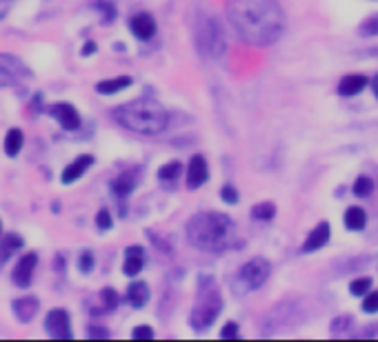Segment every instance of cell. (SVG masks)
<instances>
[{"instance_id":"d590c367","label":"cell","mask_w":378,"mask_h":342,"mask_svg":"<svg viewBox=\"0 0 378 342\" xmlns=\"http://www.w3.org/2000/svg\"><path fill=\"white\" fill-rule=\"evenodd\" d=\"M87 336L89 338H109V331L103 329V327H96V324H91V327L87 329Z\"/></svg>"},{"instance_id":"83f0119b","label":"cell","mask_w":378,"mask_h":342,"mask_svg":"<svg viewBox=\"0 0 378 342\" xmlns=\"http://www.w3.org/2000/svg\"><path fill=\"white\" fill-rule=\"evenodd\" d=\"M78 269H80V273H89L94 269V253L89 249L78 256Z\"/></svg>"},{"instance_id":"3957f363","label":"cell","mask_w":378,"mask_h":342,"mask_svg":"<svg viewBox=\"0 0 378 342\" xmlns=\"http://www.w3.org/2000/svg\"><path fill=\"white\" fill-rule=\"evenodd\" d=\"M113 120H116L121 127L129 129V132H134V134L156 136V134L167 129L169 113L156 101H150V98H138V101L125 103V105L113 109Z\"/></svg>"},{"instance_id":"4dcf8cb0","label":"cell","mask_w":378,"mask_h":342,"mask_svg":"<svg viewBox=\"0 0 378 342\" xmlns=\"http://www.w3.org/2000/svg\"><path fill=\"white\" fill-rule=\"evenodd\" d=\"M360 34H365V36H378V13L372 16V18H367L363 25H360Z\"/></svg>"},{"instance_id":"e0dca14e","label":"cell","mask_w":378,"mask_h":342,"mask_svg":"<svg viewBox=\"0 0 378 342\" xmlns=\"http://www.w3.org/2000/svg\"><path fill=\"white\" fill-rule=\"evenodd\" d=\"M143 247H129L125 251V265H123V271L125 275H138L143 271V265H145V256H143Z\"/></svg>"},{"instance_id":"ffe728a7","label":"cell","mask_w":378,"mask_h":342,"mask_svg":"<svg viewBox=\"0 0 378 342\" xmlns=\"http://www.w3.org/2000/svg\"><path fill=\"white\" fill-rule=\"evenodd\" d=\"M129 85H131L129 76H118V78H109V80H101V83H96V91L103 93V96H111V93H118V91L127 89Z\"/></svg>"},{"instance_id":"4316f807","label":"cell","mask_w":378,"mask_h":342,"mask_svg":"<svg viewBox=\"0 0 378 342\" xmlns=\"http://www.w3.org/2000/svg\"><path fill=\"white\" fill-rule=\"evenodd\" d=\"M111 224H113V220H111V214H109V211H107V209H101V211H98V214H96V227H98V229H101V232H107V229H111Z\"/></svg>"},{"instance_id":"4fadbf2b","label":"cell","mask_w":378,"mask_h":342,"mask_svg":"<svg viewBox=\"0 0 378 342\" xmlns=\"http://www.w3.org/2000/svg\"><path fill=\"white\" fill-rule=\"evenodd\" d=\"M209 178V167L207 160L203 156H194L189 160V169H187V187L189 189H199L207 183Z\"/></svg>"},{"instance_id":"277c9868","label":"cell","mask_w":378,"mask_h":342,"mask_svg":"<svg viewBox=\"0 0 378 342\" xmlns=\"http://www.w3.org/2000/svg\"><path fill=\"white\" fill-rule=\"evenodd\" d=\"M223 312V296L218 291V285L211 278H203L199 283V293H196V304L191 309L189 322L196 331L209 329L213 320Z\"/></svg>"},{"instance_id":"603a6c76","label":"cell","mask_w":378,"mask_h":342,"mask_svg":"<svg viewBox=\"0 0 378 342\" xmlns=\"http://www.w3.org/2000/svg\"><path fill=\"white\" fill-rule=\"evenodd\" d=\"M365 222H367V214L363 207H350L345 211V224H348V229L358 232V229H363Z\"/></svg>"},{"instance_id":"8992f818","label":"cell","mask_w":378,"mask_h":342,"mask_svg":"<svg viewBox=\"0 0 378 342\" xmlns=\"http://www.w3.org/2000/svg\"><path fill=\"white\" fill-rule=\"evenodd\" d=\"M199 45H201L203 52L211 58H221L225 54L227 40H225V34H223V29H221L216 18H205L203 21L201 31H199Z\"/></svg>"},{"instance_id":"f546056e","label":"cell","mask_w":378,"mask_h":342,"mask_svg":"<svg viewBox=\"0 0 378 342\" xmlns=\"http://www.w3.org/2000/svg\"><path fill=\"white\" fill-rule=\"evenodd\" d=\"M367 289H372V280L369 278H358L350 285V291L352 296H363V293H367Z\"/></svg>"},{"instance_id":"5b68a950","label":"cell","mask_w":378,"mask_h":342,"mask_svg":"<svg viewBox=\"0 0 378 342\" xmlns=\"http://www.w3.org/2000/svg\"><path fill=\"white\" fill-rule=\"evenodd\" d=\"M29 78H31V69L18 56L0 54V89L18 87Z\"/></svg>"},{"instance_id":"836d02e7","label":"cell","mask_w":378,"mask_h":342,"mask_svg":"<svg viewBox=\"0 0 378 342\" xmlns=\"http://www.w3.org/2000/svg\"><path fill=\"white\" fill-rule=\"evenodd\" d=\"M223 200L225 203H238V193L232 185H225L223 187Z\"/></svg>"},{"instance_id":"d6986e66","label":"cell","mask_w":378,"mask_h":342,"mask_svg":"<svg viewBox=\"0 0 378 342\" xmlns=\"http://www.w3.org/2000/svg\"><path fill=\"white\" fill-rule=\"evenodd\" d=\"M23 144H25V136H23V132H21L18 127H11L9 132L5 134V142H3L5 154H7L9 158H16V156L21 154Z\"/></svg>"},{"instance_id":"f1b7e54d","label":"cell","mask_w":378,"mask_h":342,"mask_svg":"<svg viewBox=\"0 0 378 342\" xmlns=\"http://www.w3.org/2000/svg\"><path fill=\"white\" fill-rule=\"evenodd\" d=\"M101 298H103V302H105V307L109 309V312H111V309L118 307V293L113 291L111 287H107V289L101 291Z\"/></svg>"},{"instance_id":"44dd1931","label":"cell","mask_w":378,"mask_h":342,"mask_svg":"<svg viewBox=\"0 0 378 342\" xmlns=\"http://www.w3.org/2000/svg\"><path fill=\"white\" fill-rule=\"evenodd\" d=\"M127 300L134 309H143L145 302L150 300V287L145 283H131L127 289Z\"/></svg>"},{"instance_id":"8fae6325","label":"cell","mask_w":378,"mask_h":342,"mask_svg":"<svg viewBox=\"0 0 378 342\" xmlns=\"http://www.w3.org/2000/svg\"><path fill=\"white\" fill-rule=\"evenodd\" d=\"M38 309H40V300L36 298V296H21V298H16L13 302H11V312H13V316L18 318L21 322H31L36 318V314H38Z\"/></svg>"},{"instance_id":"52a82bcc","label":"cell","mask_w":378,"mask_h":342,"mask_svg":"<svg viewBox=\"0 0 378 342\" xmlns=\"http://www.w3.org/2000/svg\"><path fill=\"white\" fill-rule=\"evenodd\" d=\"M269 273H272V265L267 263L265 258L258 256V258L248 260V263L240 267L238 278L248 289H258V287L265 285V280L269 278Z\"/></svg>"},{"instance_id":"cb8c5ba5","label":"cell","mask_w":378,"mask_h":342,"mask_svg":"<svg viewBox=\"0 0 378 342\" xmlns=\"http://www.w3.org/2000/svg\"><path fill=\"white\" fill-rule=\"evenodd\" d=\"M252 216L256 220H272L276 216V207L272 203H258L256 207H252Z\"/></svg>"},{"instance_id":"30bf717a","label":"cell","mask_w":378,"mask_h":342,"mask_svg":"<svg viewBox=\"0 0 378 342\" xmlns=\"http://www.w3.org/2000/svg\"><path fill=\"white\" fill-rule=\"evenodd\" d=\"M45 111L52 118L58 120V125L65 129V132H76V129H80V113L72 103H54V105H49Z\"/></svg>"},{"instance_id":"7a4b0ae2","label":"cell","mask_w":378,"mask_h":342,"mask_svg":"<svg viewBox=\"0 0 378 342\" xmlns=\"http://www.w3.org/2000/svg\"><path fill=\"white\" fill-rule=\"evenodd\" d=\"M187 240L196 249L218 253L234 244L236 227L229 216L218 211H201L187 222Z\"/></svg>"},{"instance_id":"5bb4252c","label":"cell","mask_w":378,"mask_h":342,"mask_svg":"<svg viewBox=\"0 0 378 342\" xmlns=\"http://www.w3.org/2000/svg\"><path fill=\"white\" fill-rule=\"evenodd\" d=\"M129 29L138 40H150L156 34V21L150 13H136L134 18L129 21Z\"/></svg>"},{"instance_id":"ac0fdd59","label":"cell","mask_w":378,"mask_h":342,"mask_svg":"<svg viewBox=\"0 0 378 342\" xmlns=\"http://www.w3.org/2000/svg\"><path fill=\"white\" fill-rule=\"evenodd\" d=\"M367 85V78L363 74H350V76H345L340 80V85H338V93L340 96H356L358 91H363Z\"/></svg>"},{"instance_id":"1f68e13d","label":"cell","mask_w":378,"mask_h":342,"mask_svg":"<svg viewBox=\"0 0 378 342\" xmlns=\"http://www.w3.org/2000/svg\"><path fill=\"white\" fill-rule=\"evenodd\" d=\"M363 312L365 314H376L378 312V289L367 293V298L363 300Z\"/></svg>"},{"instance_id":"9a60e30c","label":"cell","mask_w":378,"mask_h":342,"mask_svg":"<svg viewBox=\"0 0 378 342\" xmlns=\"http://www.w3.org/2000/svg\"><path fill=\"white\" fill-rule=\"evenodd\" d=\"M330 224L327 222H318L314 229H311V234L307 236L305 244H303V251L309 253V251H316V249H323L327 240H330Z\"/></svg>"},{"instance_id":"7c38bea8","label":"cell","mask_w":378,"mask_h":342,"mask_svg":"<svg viewBox=\"0 0 378 342\" xmlns=\"http://www.w3.org/2000/svg\"><path fill=\"white\" fill-rule=\"evenodd\" d=\"M91 165H94V156H89V154H83V156L74 158V160L70 162V165L62 169V173H60L62 185H72V183H76L78 178H83V173H85Z\"/></svg>"},{"instance_id":"484cf974","label":"cell","mask_w":378,"mask_h":342,"mask_svg":"<svg viewBox=\"0 0 378 342\" xmlns=\"http://www.w3.org/2000/svg\"><path fill=\"white\" fill-rule=\"evenodd\" d=\"M180 173V162H169V165H165V167H160V171H158V178L162 183H169V181H174V178Z\"/></svg>"},{"instance_id":"8d00e7d4","label":"cell","mask_w":378,"mask_h":342,"mask_svg":"<svg viewBox=\"0 0 378 342\" xmlns=\"http://www.w3.org/2000/svg\"><path fill=\"white\" fill-rule=\"evenodd\" d=\"M13 7V0H0V21L7 18V13L11 11Z\"/></svg>"},{"instance_id":"ba28073f","label":"cell","mask_w":378,"mask_h":342,"mask_svg":"<svg viewBox=\"0 0 378 342\" xmlns=\"http://www.w3.org/2000/svg\"><path fill=\"white\" fill-rule=\"evenodd\" d=\"M45 331L56 340H70L72 334V318L65 309H52L45 318Z\"/></svg>"},{"instance_id":"6da1fadb","label":"cell","mask_w":378,"mask_h":342,"mask_svg":"<svg viewBox=\"0 0 378 342\" xmlns=\"http://www.w3.org/2000/svg\"><path fill=\"white\" fill-rule=\"evenodd\" d=\"M227 16L236 34L254 47L274 45L285 31V13L278 0H227Z\"/></svg>"},{"instance_id":"e575fe53","label":"cell","mask_w":378,"mask_h":342,"mask_svg":"<svg viewBox=\"0 0 378 342\" xmlns=\"http://www.w3.org/2000/svg\"><path fill=\"white\" fill-rule=\"evenodd\" d=\"M238 336V327H236V322H227L223 331H221V338H236Z\"/></svg>"},{"instance_id":"d4e9b609","label":"cell","mask_w":378,"mask_h":342,"mask_svg":"<svg viewBox=\"0 0 378 342\" xmlns=\"http://www.w3.org/2000/svg\"><path fill=\"white\" fill-rule=\"evenodd\" d=\"M374 191V183H372V178L367 176H360L358 181L354 183V193L360 195V198H365V195H369Z\"/></svg>"},{"instance_id":"74e56055","label":"cell","mask_w":378,"mask_h":342,"mask_svg":"<svg viewBox=\"0 0 378 342\" xmlns=\"http://www.w3.org/2000/svg\"><path fill=\"white\" fill-rule=\"evenodd\" d=\"M96 52V45L94 42H87L85 47H83V56H89V54H94Z\"/></svg>"},{"instance_id":"7402d4cb","label":"cell","mask_w":378,"mask_h":342,"mask_svg":"<svg viewBox=\"0 0 378 342\" xmlns=\"http://www.w3.org/2000/svg\"><path fill=\"white\" fill-rule=\"evenodd\" d=\"M136 187V178L134 173H121L118 178H113V183H111V191L118 195V198H125V195H129L131 191H134Z\"/></svg>"},{"instance_id":"f35d334b","label":"cell","mask_w":378,"mask_h":342,"mask_svg":"<svg viewBox=\"0 0 378 342\" xmlns=\"http://www.w3.org/2000/svg\"><path fill=\"white\" fill-rule=\"evenodd\" d=\"M372 87H374V93H376V98H378V74H376L374 80H372Z\"/></svg>"},{"instance_id":"d6a6232c","label":"cell","mask_w":378,"mask_h":342,"mask_svg":"<svg viewBox=\"0 0 378 342\" xmlns=\"http://www.w3.org/2000/svg\"><path fill=\"white\" fill-rule=\"evenodd\" d=\"M131 338H136V340L154 338V329H152V327H147V324H140V327H136L134 331H131Z\"/></svg>"},{"instance_id":"2e32d148","label":"cell","mask_w":378,"mask_h":342,"mask_svg":"<svg viewBox=\"0 0 378 342\" xmlns=\"http://www.w3.org/2000/svg\"><path fill=\"white\" fill-rule=\"evenodd\" d=\"M25 247V240L21 234H7V236H0V265H5L7 260Z\"/></svg>"},{"instance_id":"9c48e42d","label":"cell","mask_w":378,"mask_h":342,"mask_svg":"<svg viewBox=\"0 0 378 342\" xmlns=\"http://www.w3.org/2000/svg\"><path fill=\"white\" fill-rule=\"evenodd\" d=\"M36 267H38V253L29 251L25 253L18 263H16L13 271H11V280L16 287L21 289H27L31 283H34V273H36Z\"/></svg>"},{"instance_id":"ab89813d","label":"cell","mask_w":378,"mask_h":342,"mask_svg":"<svg viewBox=\"0 0 378 342\" xmlns=\"http://www.w3.org/2000/svg\"><path fill=\"white\" fill-rule=\"evenodd\" d=\"M0 236H3V220H0Z\"/></svg>"}]
</instances>
